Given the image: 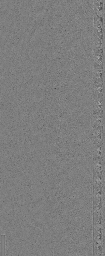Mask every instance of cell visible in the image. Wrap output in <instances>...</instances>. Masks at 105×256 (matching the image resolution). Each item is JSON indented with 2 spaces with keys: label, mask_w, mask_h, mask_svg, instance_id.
Here are the masks:
<instances>
[{
  "label": "cell",
  "mask_w": 105,
  "mask_h": 256,
  "mask_svg": "<svg viewBox=\"0 0 105 256\" xmlns=\"http://www.w3.org/2000/svg\"><path fill=\"white\" fill-rule=\"evenodd\" d=\"M1 238V256H4L5 254V236L2 235Z\"/></svg>",
  "instance_id": "1"
}]
</instances>
